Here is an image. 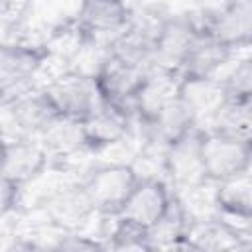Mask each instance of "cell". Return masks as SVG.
<instances>
[{"label": "cell", "instance_id": "1", "mask_svg": "<svg viewBox=\"0 0 252 252\" xmlns=\"http://www.w3.org/2000/svg\"><path fill=\"white\" fill-rule=\"evenodd\" d=\"M47 43L6 41L0 43V104L8 106L26 91L33 89L32 81L49 59Z\"/></svg>", "mask_w": 252, "mask_h": 252}, {"label": "cell", "instance_id": "2", "mask_svg": "<svg viewBox=\"0 0 252 252\" xmlns=\"http://www.w3.org/2000/svg\"><path fill=\"white\" fill-rule=\"evenodd\" d=\"M132 8L114 0H91L83 2L73 18L75 30L81 35L83 45L108 49L130 26Z\"/></svg>", "mask_w": 252, "mask_h": 252}, {"label": "cell", "instance_id": "3", "mask_svg": "<svg viewBox=\"0 0 252 252\" xmlns=\"http://www.w3.org/2000/svg\"><path fill=\"white\" fill-rule=\"evenodd\" d=\"M138 179L140 173L130 163H104L94 167L81 187L93 211L114 217L136 187Z\"/></svg>", "mask_w": 252, "mask_h": 252}, {"label": "cell", "instance_id": "4", "mask_svg": "<svg viewBox=\"0 0 252 252\" xmlns=\"http://www.w3.org/2000/svg\"><path fill=\"white\" fill-rule=\"evenodd\" d=\"M173 195L175 193H171L169 185L163 179L152 175L148 177L140 175L136 187L132 189V193L128 195V199L114 217L142 232H148L167 213Z\"/></svg>", "mask_w": 252, "mask_h": 252}, {"label": "cell", "instance_id": "5", "mask_svg": "<svg viewBox=\"0 0 252 252\" xmlns=\"http://www.w3.org/2000/svg\"><path fill=\"white\" fill-rule=\"evenodd\" d=\"M43 91L53 102L57 114L75 122H81L102 104L93 75L77 69L59 75L47 87H43Z\"/></svg>", "mask_w": 252, "mask_h": 252}, {"label": "cell", "instance_id": "6", "mask_svg": "<svg viewBox=\"0 0 252 252\" xmlns=\"http://www.w3.org/2000/svg\"><path fill=\"white\" fill-rule=\"evenodd\" d=\"M201 158L207 181L219 183L238 173L250 171L252 146L211 130L201 132Z\"/></svg>", "mask_w": 252, "mask_h": 252}, {"label": "cell", "instance_id": "7", "mask_svg": "<svg viewBox=\"0 0 252 252\" xmlns=\"http://www.w3.org/2000/svg\"><path fill=\"white\" fill-rule=\"evenodd\" d=\"M197 32H199V24L195 16H187V14L163 16L154 37L152 69L177 75L181 61Z\"/></svg>", "mask_w": 252, "mask_h": 252}, {"label": "cell", "instance_id": "8", "mask_svg": "<svg viewBox=\"0 0 252 252\" xmlns=\"http://www.w3.org/2000/svg\"><path fill=\"white\" fill-rule=\"evenodd\" d=\"M201 128H193L181 140L163 150V167L179 189H199L207 183L201 158Z\"/></svg>", "mask_w": 252, "mask_h": 252}, {"label": "cell", "instance_id": "9", "mask_svg": "<svg viewBox=\"0 0 252 252\" xmlns=\"http://www.w3.org/2000/svg\"><path fill=\"white\" fill-rule=\"evenodd\" d=\"M197 24L230 51H236L246 47L252 39V2L240 0L224 4L222 8L197 20Z\"/></svg>", "mask_w": 252, "mask_h": 252}, {"label": "cell", "instance_id": "10", "mask_svg": "<svg viewBox=\"0 0 252 252\" xmlns=\"http://www.w3.org/2000/svg\"><path fill=\"white\" fill-rule=\"evenodd\" d=\"M177 96L195 126L207 130L215 114L226 104V94L219 77L209 79H179Z\"/></svg>", "mask_w": 252, "mask_h": 252}, {"label": "cell", "instance_id": "11", "mask_svg": "<svg viewBox=\"0 0 252 252\" xmlns=\"http://www.w3.org/2000/svg\"><path fill=\"white\" fill-rule=\"evenodd\" d=\"M132 124L134 122L120 110L100 104L87 118L79 122L81 136H83V148L91 152H102L118 142H124L130 134Z\"/></svg>", "mask_w": 252, "mask_h": 252}, {"label": "cell", "instance_id": "12", "mask_svg": "<svg viewBox=\"0 0 252 252\" xmlns=\"http://www.w3.org/2000/svg\"><path fill=\"white\" fill-rule=\"evenodd\" d=\"M234 55L226 45L215 39L209 32L201 30L195 33L179 67V79H209L217 77V71L228 63Z\"/></svg>", "mask_w": 252, "mask_h": 252}, {"label": "cell", "instance_id": "13", "mask_svg": "<svg viewBox=\"0 0 252 252\" xmlns=\"http://www.w3.org/2000/svg\"><path fill=\"white\" fill-rule=\"evenodd\" d=\"M10 108V118L14 126L22 132L26 138L41 136L55 120L61 116L57 114L53 102L45 94L43 89H30L24 94H20L16 100L8 104Z\"/></svg>", "mask_w": 252, "mask_h": 252}, {"label": "cell", "instance_id": "14", "mask_svg": "<svg viewBox=\"0 0 252 252\" xmlns=\"http://www.w3.org/2000/svg\"><path fill=\"white\" fill-rule=\"evenodd\" d=\"M47 167V152L33 138H18L6 142V158L2 175L14 181L16 185L30 183L37 179Z\"/></svg>", "mask_w": 252, "mask_h": 252}, {"label": "cell", "instance_id": "15", "mask_svg": "<svg viewBox=\"0 0 252 252\" xmlns=\"http://www.w3.org/2000/svg\"><path fill=\"white\" fill-rule=\"evenodd\" d=\"M213 203L217 215H242L252 217V179L250 171L238 173L224 181L215 183Z\"/></svg>", "mask_w": 252, "mask_h": 252}, {"label": "cell", "instance_id": "16", "mask_svg": "<svg viewBox=\"0 0 252 252\" xmlns=\"http://www.w3.org/2000/svg\"><path fill=\"white\" fill-rule=\"evenodd\" d=\"M250 128H252V100L250 102L226 100V104L215 114L207 130L242 142H250Z\"/></svg>", "mask_w": 252, "mask_h": 252}, {"label": "cell", "instance_id": "17", "mask_svg": "<svg viewBox=\"0 0 252 252\" xmlns=\"http://www.w3.org/2000/svg\"><path fill=\"white\" fill-rule=\"evenodd\" d=\"M49 211H51V217L55 219V222L73 226L75 222H81L93 209L83 193V187L79 185V187H71V189L59 193L57 197H53L49 203Z\"/></svg>", "mask_w": 252, "mask_h": 252}, {"label": "cell", "instance_id": "18", "mask_svg": "<svg viewBox=\"0 0 252 252\" xmlns=\"http://www.w3.org/2000/svg\"><path fill=\"white\" fill-rule=\"evenodd\" d=\"M43 148L49 154V150L57 154H71L79 148H83V136H81V126L75 120L59 118L55 120L43 134Z\"/></svg>", "mask_w": 252, "mask_h": 252}, {"label": "cell", "instance_id": "19", "mask_svg": "<svg viewBox=\"0 0 252 252\" xmlns=\"http://www.w3.org/2000/svg\"><path fill=\"white\" fill-rule=\"evenodd\" d=\"M222 89L228 102H250L252 100V59H240L222 79Z\"/></svg>", "mask_w": 252, "mask_h": 252}, {"label": "cell", "instance_id": "20", "mask_svg": "<svg viewBox=\"0 0 252 252\" xmlns=\"http://www.w3.org/2000/svg\"><path fill=\"white\" fill-rule=\"evenodd\" d=\"M104 248H106V252H158V248L150 242L146 232H142L118 219H116V228L112 230L110 240Z\"/></svg>", "mask_w": 252, "mask_h": 252}, {"label": "cell", "instance_id": "21", "mask_svg": "<svg viewBox=\"0 0 252 252\" xmlns=\"http://www.w3.org/2000/svg\"><path fill=\"white\" fill-rule=\"evenodd\" d=\"M51 252H106V248H104V244L96 242L94 238L71 234V236H65Z\"/></svg>", "mask_w": 252, "mask_h": 252}, {"label": "cell", "instance_id": "22", "mask_svg": "<svg viewBox=\"0 0 252 252\" xmlns=\"http://www.w3.org/2000/svg\"><path fill=\"white\" fill-rule=\"evenodd\" d=\"M20 185H16L14 181H10L8 177L0 175V219L6 217L20 199Z\"/></svg>", "mask_w": 252, "mask_h": 252}, {"label": "cell", "instance_id": "23", "mask_svg": "<svg viewBox=\"0 0 252 252\" xmlns=\"http://www.w3.org/2000/svg\"><path fill=\"white\" fill-rule=\"evenodd\" d=\"M4 252H51V250H45V248H41L39 244H35L32 240H16Z\"/></svg>", "mask_w": 252, "mask_h": 252}, {"label": "cell", "instance_id": "24", "mask_svg": "<svg viewBox=\"0 0 252 252\" xmlns=\"http://www.w3.org/2000/svg\"><path fill=\"white\" fill-rule=\"evenodd\" d=\"M171 248V252H209L207 248H203V246H199L197 242H193V240H189L187 236H183V238H179L175 244H171L169 246Z\"/></svg>", "mask_w": 252, "mask_h": 252}, {"label": "cell", "instance_id": "25", "mask_svg": "<svg viewBox=\"0 0 252 252\" xmlns=\"http://www.w3.org/2000/svg\"><path fill=\"white\" fill-rule=\"evenodd\" d=\"M4 158H6V140L0 136V175L4 169Z\"/></svg>", "mask_w": 252, "mask_h": 252}]
</instances>
